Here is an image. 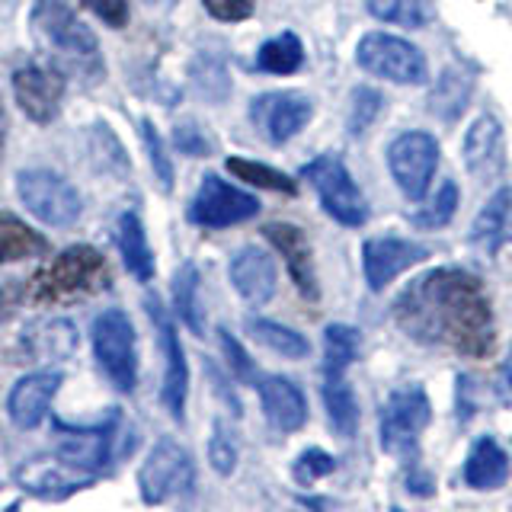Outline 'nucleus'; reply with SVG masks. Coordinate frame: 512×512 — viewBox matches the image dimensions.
<instances>
[{"label": "nucleus", "mask_w": 512, "mask_h": 512, "mask_svg": "<svg viewBox=\"0 0 512 512\" xmlns=\"http://www.w3.org/2000/svg\"><path fill=\"white\" fill-rule=\"evenodd\" d=\"M471 240L484 247L490 256L500 253L503 244L512 240V189H500L480 208V215L471 224Z\"/></svg>", "instance_id": "obj_25"}, {"label": "nucleus", "mask_w": 512, "mask_h": 512, "mask_svg": "<svg viewBox=\"0 0 512 512\" xmlns=\"http://www.w3.org/2000/svg\"><path fill=\"white\" fill-rule=\"evenodd\" d=\"M263 234H266L269 244L285 256V266H288V272H292L298 292L308 301H317L320 285H317L314 253H311V244H308V237H304V231L295 228V224L276 221V224H266Z\"/></svg>", "instance_id": "obj_17"}, {"label": "nucleus", "mask_w": 512, "mask_h": 512, "mask_svg": "<svg viewBox=\"0 0 512 512\" xmlns=\"http://www.w3.org/2000/svg\"><path fill=\"white\" fill-rule=\"evenodd\" d=\"M237 439H234V432L228 423H215L212 426V439H208V461H212V468L221 474V477H228L234 474L237 468Z\"/></svg>", "instance_id": "obj_39"}, {"label": "nucleus", "mask_w": 512, "mask_h": 512, "mask_svg": "<svg viewBox=\"0 0 512 512\" xmlns=\"http://www.w3.org/2000/svg\"><path fill=\"white\" fill-rule=\"evenodd\" d=\"M112 432L116 423H103L96 429H68L61 426V439H58V455L68 458L77 468L87 471H103L112 455Z\"/></svg>", "instance_id": "obj_21"}, {"label": "nucleus", "mask_w": 512, "mask_h": 512, "mask_svg": "<svg viewBox=\"0 0 512 512\" xmlns=\"http://www.w3.org/2000/svg\"><path fill=\"white\" fill-rule=\"evenodd\" d=\"M116 240L122 250V260L128 266V272L138 282H151L154 276V256L148 247V234H144V224L135 212H125L116 224Z\"/></svg>", "instance_id": "obj_28"}, {"label": "nucleus", "mask_w": 512, "mask_h": 512, "mask_svg": "<svg viewBox=\"0 0 512 512\" xmlns=\"http://www.w3.org/2000/svg\"><path fill=\"white\" fill-rule=\"evenodd\" d=\"M260 215V199L250 196V192L237 189L231 183H224L221 176L205 173L199 192L189 202L186 218L199 228H231V224H244L250 218Z\"/></svg>", "instance_id": "obj_9"}, {"label": "nucleus", "mask_w": 512, "mask_h": 512, "mask_svg": "<svg viewBox=\"0 0 512 512\" xmlns=\"http://www.w3.org/2000/svg\"><path fill=\"white\" fill-rule=\"evenodd\" d=\"M231 282L250 304H266L276 295V263L260 247H244L231 256Z\"/></svg>", "instance_id": "obj_20"}, {"label": "nucleus", "mask_w": 512, "mask_h": 512, "mask_svg": "<svg viewBox=\"0 0 512 512\" xmlns=\"http://www.w3.org/2000/svg\"><path fill=\"white\" fill-rule=\"evenodd\" d=\"M202 4L221 23H240L253 13V0H202Z\"/></svg>", "instance_id": "obj_43"}, {"label": "nucleus", "mask_w": 512, "mask_h": 512, "mask_svg": "<svg viewBox=\"0 0 512 512\" xmlns=\"http://www.w3.org/2000/svg\"><path fill=\"white\" fill-rule=\"evenodd\" d=\"M359 68L381 80L404 87H423L429 80V61L413 42L391 32H365L356 45Z\"/></svg>", "instance_id": "obj_5"}, {"label": "nucleus", "mask_w": 512, "mask_h": 512, "mask_svg": "<svg viewBox=\"0 0 512 512\" xmlns=\"http://www.w3.org/2000/svg\"><path fill=\"white\" fill-rule=\"evenodd\" d=\"M0 148H4V132H0Z\"/></svg>", "instance_id": "obj_49"}, {"label": "nucleus", "mask_w": 512, "mask_h": 512, "mask_svg": "<svg viewBox=\"0 0 512 512\" xmlns=\"http://www.w3.org/2000/svg\"><path fill=\"white\" fill-rule=\"evenodd\" d=\"M362 336L349 324H330L324 330V375H343L359 359Z\"/></svg>", "instance_id": "obj_34"}, {"label": "nucleus", "mask_w": 512, "mask_h": 512, "mask_svg": "<svg viewBox=\"0 0 512 512\" xmlns=\"http://www.w3.org/2000/svg\"><path fill=\"white\" fill-rule=\"evenodd\" d=\"M148 314L157 327V336H160V349H164V359H167V368H164V404L170 410L173 420H183L186 416V394H189V368H186V352L180 346V336H176V327L170 314L164 311V304L157 298H148Z\"/></svg>", "instance_id": "obj_15"}, {"label": "nucleus", "mask_w": 512, "mask_h": 512, "mask_svg": "<svg viewBox=\"0 0 512 512\" xmlns=\"http://www.w3.org/2000/svg\"><path fill=\"white\" fill-rule=\"evenodd\" d=\"M301 176L314 186L320 208H324L333 221L346 224V228H362L368 215H372L362 189L356 186V180H352V173L343 167L340 157H333V154L317 157L311 164H304Z\"/></svg>", "instance_id": "obj_6"}, {"label": "nucleus", "mask_w": 512, "mask_h": 512, "mask_svg": "<svg viewBox=\"0 0 512 512\" xmlns=\"http://www.w3.org/2000/svg\"><path fill=\"white\" fill-rule=\"evenodd\" d=\"M394 320L410 340L468 359H487L496 346L490 298L468 269L445 266L413 279L394 301Z\"/></svg>", "instance_id": "obj_1"}, {"label": "nucleus", "mask_w": 512, "mask_h": 512, "mask_svg": "<svg viewBox=\"0 0 512 512\" xmlns=\"http://www.w3.org/2000/svg\"><path fill=\"white\" fill-rule=\"evenodd\" d=\"M29 23L61 74L77 77L87 87L100 84L103 80L100 42L77 20L68 4H61V0H36L29 13Z\"/></svg>", "instance_id": "obj_2"}, {"label": "nucleus", "mask_w": 512, "mask_h": 512, "mask_svg": "<svg viewBox=\"0 0 512 512\" xmlns=\"http://www.w3.org/2000/svg\"><path fill=\"white\" fill-rule=\"evenodd\" d=\"M496 394L503 400H512V349L500 365V375H496Z\"/></svg>", "instance_id": "obj_47"}, {"label": "nucleus", "mask_w": 512, "mask_h": 512, "mask_svg": "<svg viewBox=\"0 0 512 512\" xmlns=\"http://www.w3.org/2000/svg\"><path fill=\"white\" fill-rule=\"evenodd\" d=\"M429 250L423 244L407 237H368L362 247V269H365V282L372 292H384L400 272H407L410 266L423 263Z\"/></svg>", "instance_id": "obj_13"}, {"label": "nucleus", "mask_w": 512, "mask_h": 512, "mask_svg": "<svg viewBox=\"0 0 512 512\" xmlns=\"http://www.w3.org/2000/svg\"><path fill=\"white\" fill-rule=\"evenodd\" d=\"M503 164V125L493 116H477L464 135V167L474 176H490Z\"/></svg>", "instance_id": "obj_23"}, {"label": "nucleus", "mask_w": 512, "mask_h": 512, "mask_svg": "<svg viewBox=\"0 0 512 512\" xmlns=\"http://www.w3.org/2000/svg\"><path fill=\"white\" fill-rule=\"evenodd\" d=\"M141 141H144V151H148L151 170L157 176V186L170 192L173 189V164H170V154L164 148V141H160L157 128L151 125V119H141Z\"/></svg>", "instance_id": "obj_40"}, {"label": "nucleus", "mask_w": 512, "mask_h": 512, "mask_svg": "<svg viewBox=\"0 0 512 512\" xmlns=\"http://www.w3.org/2000/svg\"><path fill=\"white\" fill-rule=\"evenodd\" d=\"M106 282H109V266L100 250L68 247L36 272L29 292L36 301L52 304V301H68L77 295H93V292H100V288H106Z\"/></svg>", "instance_id": "obj_3"}, {"label": "nucleus", "mask_w": 512, "mask_h": 512, "mask_svg": "<svg viewBox=\"0 0 512 512\" xmlns=\"http://www.w3.org/2000/svg\"><path fill=\"white\" fill-rule=\"evenodd\" d=\"M96 480L93 471L77 468L68 458H36L16 468V484L42 500H68L71 493L87 490Z\"/></svg>", "instance_id": "obj_14"}, {"label": "nucleus", "mask_w": 512, "mask_h": 512, "mask_svg": "<svg viewBox=\"0 0 512 512\" xmlns=\"http://www.w3.org/2000/svg\"><path fill=\"white\" fill-rule=\"evenodd\" d=\"M365 10L381 23H394L404 29H426L436 20L432 0H365Z\"/></svg>", "instance_id": "obj_30"}, {"label": "nucleus", "mask_w": 512, "mask_h": 512, "mask_svg": "<svg viewBox=\"0 0 512 512\" xmlns=\"http://www.w3.org/2000/svg\"><path fill=\"white\" fill-rule=\"evenodd\" d=\"M45 250V237H39L29 224L13 215H0V263L29 260V256H42Z\"/></svg>", "instance_id": "obj_32"}, {"label": "nucleus", "mask_w": 512, "mask_h": 512, "mask_svg": "<svg viewBox=\"0 0 512 512\" xmlns=\"http://www.w3.org/2000/svg\"><path fill=\"white\" fill-rule=\"evenodd\" d=\"M471 93H474V77L468 71L448 64V68L436 77V84H432L429 112L442 122H458L471 103Z\"/></svg>", "instance_id": "obj_26"}, {"label": "nucleus", "mask_w": 512, "mask_h": 512, "mask_svg": "<svg viewBox=\"0 0 512 512\" xmlns=\"http://www.w3.org/2000/svg\"><path fill=\"white\" fill-rule=\"evenodd\" d=\"M407 487L416 496H432V490H436V487H432V477L423 468H416V464L407 471Z\"/></svg>", "instance_id": "obj_46"}, {"label": "nucleus", "mask_w": 512, "mask_h": 512, "mask_svg": "<svg viewBox=\"0 0 512 512\" xmlns=\"http://www.w3.org/2000/svg\"><path fill=\"white\" fill-rule=\"evenodd\" d=\"M458 202H461V189L455 180H445L436 196H432L420 212H413L410 221L416 224L420 231H432V228H445V224H452V218L458 215Z\"/></svg>", "instance_id": "obj_35"}, {"label": "nucleus", "mask_w": 512, "mask_h": 512, "mask_svg": "<svg viewBox=\"0 0 512 512\" xmlns=\"http://www.w3.org/2000/svg\"><path fill=\"white\" fill-rule=\"evenodd\" d=\"M196 471H192V458L189 452L173 439H160L148 458H144L141 471H138V487L144 503H164L170 496H180L192 487Z\"/></svg>", "instance_id": "obj_11"}, {"label": "nucleus", "mask_w": 512, "mask_h": 512, "mask_svg": "<svg viewBox=\"0 0 512 512\" xmlns=\"http://www.w3.org/2000/svg\"><path fill=\"white\" fill-rule=\"evenodd\" d=\"M320 397H324L327 420H330L336 436H340V439L356 436L362 413H359V397H356V391H352V384L343 375H324Z\"/></svg>", "instance_id": "obj_27"}, {"label": "nucleus", "mask_w": 512, "mask_h": 512, "mask_svg": "<svg viewBox=\"0 0 512 512\" xmlns=\"http://www.w3.org/2000/svg\"><path fill=\"white\" fill-rule=\"evenodd\" d=\"M173 308L180 314L183 324L205 336V317H202V301H199V269L196 263H183L173 276Z\"/></svg>", "instance_id": "obj_31"}, {"label": "nucleus", "mask_w": 512, "mask_h": 512, "mask_svg": "<svg viewBox=\"0 0 512 512\" xmlns=\"http://www.w3.org/2000/svg\"><path fill=\"white\" fill-rule=\"evenodd\" d=\"M10 304H13V295H10V288L0 285V324L10 317Z\"/></svg>", "instance_id": "obj_48"}, {"label": "nucleus", "mask_w": 512, "mask_h": 512, "mask_svg": "<svg viewBox=\"0 0 512 512\" xmlns=\"http://www.w3.org/2000/svg\"><path fill=\"white\" fill-rule=\"evenodd\" d=\"M173 141H176V148L186 151L189 157H205V154H208V138L202 135V128H199V125H192V122L176 125Z\"/></svg>", "instance_id": "obj_44"}, {"label": "nucleus", "mask_w": 512, "mask_h": 512, "mask_svg": "<svg viewBox=\"0 0 512 512\" xmlns=\"http://www.w3.org/2000/svg\"><path fill=\"white\" fill-rule=\"evenodd\" d=\"M333 471H336V458L324 452V448H308V452H301L292 464L298 487H314L320 477H327Z\"/></svg>", "instance_id": "obj_41"}, {"label": "nucleus", "mask_w": 512, "mask_h": 512, "mask_svg": "<svg viewBox=\"0 0 512 512\" xmlns=\"http://www.w3.org/2000/svg\"><path fill=\"white\" fill-rule=\"evenodd\" d=\"M256 388H260V404H263L266 420L279 432H295L308 423V397H304V391L292 378L269 375V378H260Z\"/></svg>", "instance_id": "obj_19"}, {"label": "nucleus", "mask_w": 512, "mask_h": 512, "mask_svg": "<svg viewBox=\"0 0 512 512\" xmlns=\"http://www.w3.org/2000/svg\"><path fill=\"white\" fill-rule=\"evenodd\" d=\"M192 80H196V90L208 100H224L231 90L228 80V68L218 55H199L196 64H192Z\"/></svg>", "instance_id": "obj_38"}, {"label": "nucleus", "mask_w": 512, "mask_h": 512, "mask_svg": "<svg viewBox=\"0 0 512 512\" xmlns=\"http://www.w3.org/2000/svg\"><path fill=\"white\" fill-rule=\"evenodd\" d=\"M384 109V93L375 87H356L349 96V135L362 138L372 128Z\"/></svg>", "instance_id": "obj_36"}, {"label": "nucleus", "mask_w": 512, "mask_h": 512, "mask_svg": "<svg viewBox=\"0 0 512 512\" xmlns=\"http://www.w3.org/2000/svg\"><path fill=\"white\" fill-rule=\"evenodd\" d=\"M247 333L253 336L256 343L279 352L285 359H308L311 356V343L308 336L285 327V324H276V320H266V317H250L247 320Z\"/></svg>", "instance_id": "obj_29"}, {"label": "nucleus", "mask_w": 512, "mask_h": 512, "mask_svg": "<svg viewBox=\"0 0 512 512\" xmlns=\"http://www.w3.org/2000/svg\"><path fill=\"white\" fill-rule=\"evenodd\" d=\"M228 170L237 176V180H247L253 186H263V189H272V192H285V196H292L295 192V180L282 170H272L266 164H256V160H244V157H231L228 160Z\"/></svg>", "instance_id": "obj_37"}, {"label": "nucleus", "mask_w": 512, "mask_h": 512, "mask_svg": "<svg viewBox=\"0 0 512 512\" xmlns=\"http://www.w3.org/2000/svg\"><path fill=\"white\" fill-rule=\"evenodd\" d=\"M509 480V458L493 436H480L468 461H464V484L471 490H500Z\"/></svg>", "instance_id": "obj_24"}, {"label": "nucleus", "mask_w": 512, "mask_h": 512, "mask_svg": "<svg viewBox=\"0 0 512 512\" xmlns=\"http://www.w3.org/2000/svg\"><path fill=\"white\" fill-rule=\"evenodd\" d=\"M304 64V45L295 32H279L256 52V68L266 74H295Z\"/></svg>", "instance_id": "obj_33"}, {"label": "nucleus", "mask_w": 512, "mask_h": 512, "mask_svg": "<svg viewBox=\"0 0 512 512\" xmlns=\"http://www.w3.org/2000/svg\"><path fill=\"white\" fill-rule=\"evenodd\" d=\"M16 192L29 212L52 228H68L84 212L77 189L52 170H23L16 176Z\"/></svg>", "instance_id": "obj_8"}, {"label": "nucleus", "mask_w": 512, "mask_h": 512, "mask_svg": "<svg viewBox=\"0 0 512 512\" xmlns=\"http://www.w3.org/2000/svg\"><path fill=\"white\" fill-rule=\"evenodd\" d=\"M77 346V330L71 320L64 317H48L39 320V324L26 327L20 349L26 352V359L32 362H58L68 359Z\"/></svg>", "instance_id": "obj_22"}, {"label": "nucleus", "mask_w": 512, "mask_h": 512, "mask_svg": "<svg viewBox=\"0 0 512 512\" xmlns=\"http://www.w3.org/2000/svg\"><path fill=\"white\" fill-rule=\"evenodd\" d=\"M314 116V103L304 93L295 90H279V93H263L256 96L250 106V119L272 144H285L295 138L304 125Z\"/></svg>", "instance_id": "obj_12"}, {"label": "nucleus", "mask_w": 512, "mask_h": 512, "mask_svg": "<svg viewBox=\"0 0 512 512\" xmlns=\"http://www.w3.org/2000/svg\"><path fill=\"white\" fill-rule=\"evenodd\" d=\"M388 167L407 199H423L439 167V141L429 132H400L388 144Z\"/></svg>", "instance_id": "obj_10"}, {"label": "nucleus", "mask_w": 512, "mask_h": 512, "mask_svg": "<svg viewBox=\"0 0 512 512\" xmlns=\"http://www.w3.org/2000/svg\"><path fill=\"white\" fill-rule=\"evenodd\" d=\"M64 93V74L58 68L26 64L13 74V96L32 122H52L58 116V100Z\"/></svg>", "instance_id": "obj_16"}, {"label": "nucleus", "mask_w": 512, "mask_h": 512, "mask_svg": "<svg viewBox=\"0 0 512 512\" xmlns=\"http://www.w3.org/2000/svg\"><path fill=\"white\" fill-rule=\"evenodd\" d=\"M84 4L112 29H122L128 23V0H84Z\"/></svg>", "instance_id": "obj_45"}, {"label": "nucleus", "mask_w": 512, "mask_h": 512, "mask_svg": "<svg viewBox=\"0 0 512 512\" xmlns=\"http://www.w3.org/2000/svg\"><path fill=\"white\" fill-rule=\"evenodd\" d=\"M93 352L103 375L116 384L122 394H132L138 384V352H135V327L125 311L109 308L93 320Z\"/></svg>", "instance_id": "obj_7"}, {"label": "nucleus", "mask_w": 512, "mask_h": 512, "mask_svg": "<svg viewBox=\"0 0 512 512\" xmlns=\"http://www.w3.org/2000/svg\"><path fill=\"white\" fill-rule=\"evenodd\" d=\"M218 340H221V349H224V356H228V365L234 368V375L240 381H253L256 378V365L250 362V356L244 352V346H240L231 330H218Z\"/></svg>", "instance_id": "obj_42"}, {"label": "nucleus", "mask_w": 512, "mask_h": 512, "mask_svg": "<svg viewBox=\"0 0 512 512\" xmlns=\"http://www.w3.org/2000/svg\"><path fill=\"white\" fill-rule=\"evenodd\" d=\"M429 423H432L429 394L420 384H404V388L391 391V397L381 407V423H378L381 448L400 461L404 458L416 461V455H420V436Z\"/></svg>", "instance_id": "obj_4"}, {"label": "nucleus", "mask_w": 512, "mask_h": 512, "mask_svg": "<svg viewBox=\"0 0 512 512\" xmlns=\"http://www.w3.org/2000/svg\"><path fill=\"white\" fill-rule=\"evenodd\" d=\"M58 384H61L58 372H32V375L20 378L7 397L10 420L20 429H36L45 420L52 397L58 394Z\"/></svg>", "instance_id": "obj_18"}]
</instances>
